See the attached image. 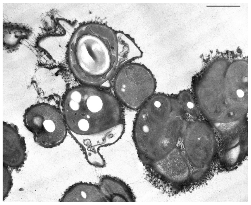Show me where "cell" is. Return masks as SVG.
Returning a JSON list of instances; mask_svg holds the SVG:
<instances>
[{
    "instance_id": "cell-11",
    "label": "cell",
    "mask_w": 251,
    "mask_h": 205,
    "mask_svg": "<svg viewBox=\"0 0 251 205\" xmlns=\"http://www.w3.org/2000/svg\"><path fill=\"white\" fill-rule=\"evenodd\" d=\"M179 96L181 102L184 108L190 113L194 107L190 93L187 91H183L180 93Z\"/></svg>"
},
{
    "instance_id": "cell-6",
    "label": "cell",
    "mask_w": 251,
    "mask_h": 205,
    "mask_svg": "<svg viewBox=\"0 0 251 205\" xmlns=\"http://www.w3.org/2000/svg\"><path fill=\"white\" fill-rule=\"evenodd\" d=\"M25 137L13 124L3 122V165L11 169L22 167L27 159Z\"/></svg>"
},
{
    "instance_id": "cell-1",
    "label": "cell",
    "mask_w": 251,
    "mask_h": 205,
    "mask_svg": "<svg viewBox=\"0 0 251 205\" xmlns=\"http://www.w3.org/2000/svg\"><path fill=\"white\" fill-rule=\"evenodd\" d=\"M63 109L68 127L80 135H100L121 123V110L115 98L92 87L80 86L70 90Z\"/></svg>"
},
{
    "instance_id": "cell-3",
    "label": "cell",
    "mask_w": 251,
    "mask_h": 205,
    "mask_svg": "<svg viewBox=\"0 0 251 205\" xmlns=\"http://www.w3.org/2000/svg\"><path fill=\"white\" fill-rule=\"evenodd\" d=\"M24 125L33 134L34 142L46 148L58 145L67 133L65 120L59 111L47 103L33 105L25 110Z\"/></svg>"
},
{
    "instance_id": "cell-2",
    "label": "cell",
    "mask_w": 251,
    "mask_h": 205,
    "mask_svg": "<svg viewBox=\"0 0 251 205\" xmlns=\"http://www.w3.org/2000/svg\"><path fill=\"white\" fill-rule=\"evenodd\" d=\"M94 36L75 37L70 43V68L80 81L93 85H102L108 78L111 57L104 42Z\"/></svg>"
},
{
    "instance_id": "cell-8",
    "label": "cell",
    "mask_w": 251,
    "mask_h": 205,
    "mask_svg": "<svg viewBox=\"0 0 251 205\" xmlns=\"http://www.w3.org/2000/svg\"><path fill=\"white\" fill-rule=\"evenodd\" d=\"M99 186L107 201L110 202H134L131 190L118 178L104 176L100 179Z\"/></svg>"
},
{
    "instance_id": "cell-4",
    "label": "cell",
    "mask_w": 251,
    "mask_h": 205,
    "mask_svg": "<svg viewBox=\"0 0 251 205\" xmlns=\"http://www.w3.org/2000/svg\"><path fill=\"white\" fill-rule=\"evenodd\" d=\"M155 79L144 65L130 63L122 66L117 73L114 88L118 97L126 105L133 109L140 107L154 93Z\"/></svg>"
},
{
    "instance_id": "cell-5",
    "label": "cell",
    "mask_w": 251,
    "mask_h": 205,
    "mask_svg": "<svg viewBox=\"0 0 251 205\" xmlns=\"http://www.w3.org/2000/svg\"><path fill=\"white\" fill-rule=\"evenodd\" d=\"M133 138L135 145L144 149L155 150L159 148L172 147L176 135L167 119L144 107L139 112L134 125Z\"/></svg>"
},
{
    "instance_id": "cell-12",
    "label": "cell",
    "mask_w": 251,
    "mask_h": 205,
    "mask_svg": "<svg viewBox=\"0 0 251 205\" xmlns=\"http://www.w3.org/2000/svg\"><path fill=\"white\" fill-rule=\"evenodd\" d=\"M237 94L238 96L240 98L242 97L244 95V92L240 89H238L237 90Z\"/></svg>"
},
{
    "instance_id": "cell-10",
    "label": "cell",
    "mask_w": 251,
    "mask_h": 205,
    "mask_svg": "<svg viewBox=\"0 0 251 205\" xmlns=\"http://www.w3.org/2000/svg\"><path fill=\"white\" fill-rule=\"evenodd\" d=\"M8 167L3 165V200L8 194L13 185L12 176Z\"/></svg>"
},
{
    "instance_id": "cell-9",
    "label": "cell",
    "mask_w": 251,
    "mask_h": 205,
    "mask_svg": "<svg viewBox=\"0 0 251 205\" xmlns=\"http://www.w3.org/2000/svg\"><path fill=\"white\" fill-rule=\"evenodd\" d=\"M187 137L186 145L192 150L204 153H211L216 146L214 134L210 132H188Z\"/></svg>"
},
{
    "instance_id": "cell-7",
    "label": "cell",
    "mask_w": 251,
    "mask_h": 205,
    "mask_svg": "<svg viewBox=\"0 0 251 205\" xmlns=\"http://www.w3.org/2000/svg\"><path fill=\"white\" fill-rule=\"evenodd\" d=\"M107 200L99 185L79 182L68 188L60 200L61 202H103Z\"/></svg>"
}]
</instances>
